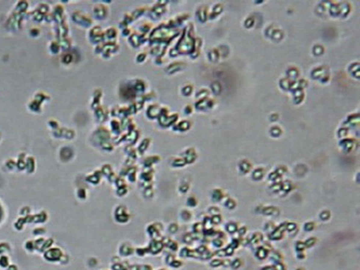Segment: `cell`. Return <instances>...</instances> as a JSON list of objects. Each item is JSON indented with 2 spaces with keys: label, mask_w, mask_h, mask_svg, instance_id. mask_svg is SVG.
<instances>
[{
  "label": "cell",
  "mask_w": 360,
  "mask_h": 270,
  "mask_svg": "<svg viewBox=\"0 0 360 270\" xmlns=\"http://www.w3.org/2000/svg\"><path fill=\"white\" fill-rule=\"evenodd\" d=\"M177 230H179V225H177L176 222H171L170 225H169L168 231L170 233H175V232H177Z\"/></svg>",
  "instance_id": "4fadbf2b"
},
{
  "label": "cell",
  "mask_w": 360,
  "mask_h": 270,
  "mask_svg": "<svg viewBox=\"0 0 360 270\" xmlns=\"http://www.w3.org/2000/svg\"><path fill=\"white\" fill-rule=\"evenodd\" d=\"M239 167L241 171H243V173H247L250 170V167H251V164H250V162L247 161V160H243V161H240Z\"/></svg>",
  "instance_id": "52a82bcc"
},
{
  "label": "cell",
  "mask_w": 360,
  "mask_h": 270,
  "mask_svg": "<svg viewBox=\"0 0 360 270\" xmlns=\"http://www.w3.org/2000/svg\"><path fill=\"white\" fill-rule=\"evenodd\" d=\"M277 213H279V210H277V207H265L263 211L264 215H273V216H275Z\"/></svg>",
  "instance_id": "277c9868"
},
{
  "label": "cell",
  "mask_w": 360,
  "mask_h": 270,
  "mask_svg": "<svg viewBox=\"0 0 360 270\" xmlns=\"http://www.w3.org/2000/svg\"><path fill=\"white\" fill-rule=\"evenodd\" d=\"M223 198V192L221 189H215L212 192V200L213 201H221V199Z\"/></svg>",
  "instance_id": "3957f363"
},
{
  "label": "cell",
  "mask_w": 360,
  "mask_h": 270,
  "mask_svg": "<svg viewBox=\"0 0 360 270\" xmlns=\"http://www.w3.org/2000/svg\"><path fill=\"white\" fill-rule=\"evenodd\" d=\"M304 230L307 231V232H309V231H313L314 229L316 228V224L314 222H307L304 224Z\"/></svg>",
  "instance_id": "9c48e42d"
},
{
  "label": "cell",
  "mask_w": 360,
  "mask_h": 270,
  "mask_svg": "<svg viewBox=\"0 0 360 270\" xmlns=\"http://www.w3.org/2000/svg\"><path fill=\"white\" fill-rule=\"evenodd\" d=\"M319 218H320L322 222H328L330 218H331V212L328 211V210H323L319 213Z\"/></svg>",
  "instance_id": "7a4b0ae2"
},
{
  "label": "cell",
  "mask_w": 360,
  "mask_h": 270,
  "mask_svg": "<svg viewBox=\"0 0 360 270\" xmlns=\"http://www.w3.org/2000/svg\"><path fill=\"white\" fill-rule=\"evenodd\" d=\"M187 205H188V207H197V204H198V200L196 198H195L194 196H192V197H188V199H187Z\"/></svg>",
  "instance_id": "30bf717a"
},
{
  "label": "cell",
  "mask_w": 360,
  "mask_h": 270,
  "mask_svg": "<svg viewBox=\"0 0 360 270\" xmlns=\"http://www.w3.org/2000/svg\"><path fill=\"white\" fill-rule=\"evenodd\" d=\"M242 264H243V262H242V260L240 259V258H235L234 260H231L229 265H230V267L233 268V269L238 270L242 266Z\"/></svg>",
  "instance_id": "5b68a950"
},
{
  "label": "cell",
  "mask_w": 360,
  "mask_h": 270,
  "mask_svg": "<svg viewBox=\"0 0 360 270\" xmlns=\"http://www.w3.org/2000/svg\"><path fill=\"white\" fill-rule=\"evenodd\" d=\"M212 89H214V93H220L221 92V85H220V83H213L212 84Z\"/></svg>",
  "instance_id": "2e32d148"
},
{
  "label": "cell",
  "mask_w": 360,
  "mask_h": 270,
  "mask_svg": "<svg viewBox=\"0 0 360 270\" xmlns=\"http://www.w3.org/2000/svg\"><path fill=\"white\" fill-rule=\"evenodd\" d=\"M193 217V214L190 211H188V210H182L181 211V219L184 220V222H189L190 219H192Z\"/></svg>",
  "instance_id": "6da1fadb"
},
{
  "label": "cell",
  "mask_w": 360,
  "mask_h": 270,
  "mask_svg": "<svg viewBox=\"0 0 360 270\" xmlns=\"http://www.w3.org/2000/svg\"><path fill=\"white\" fill-rule=\"evenodd\" d=\"M271 135H273V136H278V135L280 134V133H281V131H280V127H271Z\"/></svg>",
  "instance_id": "9a60e30c"
},
{
  "label": "cell",
  "mask_w": 360,
  "mask_h": 270,
  "mask_svg": "<svg viewBox=\"0 0 360 270\" xmlns=\"http://www.w3.org/2000/svg\"><path fill=\"white\" fill-rule=\"evenodd\" d=\"M295 249H296V252H297V253H304V250H305L304 242L297 241L296 243H295Z\"/></svg>",
  "instance_id": "5bb4252c"
},
{
  "label": "cell",
  "mask_w": 360,
  "mask_h": 270,
  "mask_svg": "<svg viewBox=\"0 0 360 270\" xmlns=\"http://www.w3.org/2000/svg\"><path fill=\"white\" fill-rule=\"evenodd\" d=\"M316 242H317V239L310 237V238H308L307 240L304 242V245H305V247H311V246L315 245Z\"/></svg>",
  "instance_id": "8fae6325"
},
{
  "label": "cell",
  "mask_w": 360,
  "mask_h": 270,
  "mask_svg": "<svg viewBox=\"0 0 360 270\" xmlns=\"http://www.w3.org/2000/svg\"><path fill=\"white\" fill-rule=\"evenodd\" d=\"M263 174H264L263 169H256V170L254 171V172H253L252 176H253V178H254V179L258 180V179H260V178H262Z\"/></svg>",
  "instance_id": "7c38bea8"
},
{
  "label": "cell",
  "mask_w": 360,
  "mask_h": 270,
  "mask_svg": "<svg viewBox=\"0 0 360 270\" xmlns=\"http://www.w3.org/2000/svg\"><path fill=\"white\" fill-rule=\"evenodd\" d=\"M224 205H225L228 210H234L237 205V202L235 201L234 199L228 198V199H226V201L224 202Z\"/></svg>",
  "instance_id": "8992f818"
},
{
  "label": "cell",
  "mask_w": 360,
  "mask_h": 270,
  "mask_svg": "<svg viewBox=\"0 0 360 270\" xmlns=\"http://www.w3.org/2000/svg\"><path fill=\"white\" fill-rule=\"evenodd\" d=\"M226 230L228 231L229 233H234L236 232L237 230H238V227H237V224L234 222H229L228 224L226 225Z\"/></svg>",
  "instance_id": "ba28073f"
},
{
  "label": "cell",
  "mask_w": 360,
  "mask_h": 270,
  "mask_svg": "<svg viewBox=\"0 0 360 270\" xmlns=\"http://www.w3.org/2000/svg\"><path fill=\"white\" fill-rule=\"evenodd\" d=\"M295 270H305V268H303V267H299V268H296V269Z\"/></svg>",
  "instance_id": "e0dca14e"
}]
</instances>
